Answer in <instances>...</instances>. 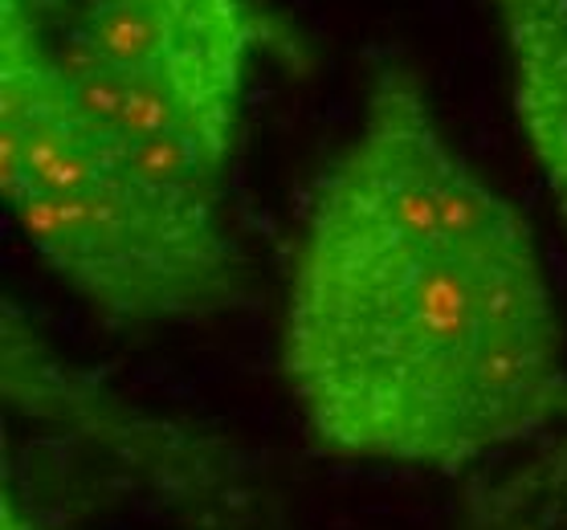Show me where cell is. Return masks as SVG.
<instances>
[{
    "label": "cell",
    "instance_id": "obj_1",
    "mask_svg": "<svg viewBox=\"0 0 567 530\" xmlns=\"http://www.w3.org/2000/svg\"><path fill=\"white\" fill-rule=\"evenodd\" d=\"M278 372L339 461L465 474L567 433V339L530 220L404 65L375 70L310 188Z\"/></svg>",
    "mask_w": 567,
    "mask_h": 530
},
{
    "label": "cell",
    "instance_id": "obj_2",
    "mask_svg": "<svg viewBox=\"0 0 567 530\" xmlns=\"http://www.w3.org/2000/svg\"><path fill=\"white\" fill-rule=\"evenodd\" d=\"M0 193L25 246L115 331L246 302L249 261L225 208L176 193L111 139L13 4H0Z\"/></svg>",
    "mask_w": 567,
    "mask_h": 530
},
{
    "label": "cell",
    "instance_id": "obj_3",
    "mask_svg": "<svg viewBox=\"0 0 567 530\" xmlns=\"http://www.w3.org/2000/svg\"><path fill=\"white\" fill-rule=\"evenodd\" d=\"M45 50L82 111L176 193L225 208L254 65L298 62L258 0H41Z\"/></svg>",
    "mask_w": 567,
    "mask_h": 530
},
{
    "label": "cell",
    "instance_id": "obj_4",
    "mask_svg": "<svg viewBox=\"0 0 567 530\" xmlns=\"http://www.w3.org/2000/svg\"><path fill=\"white\" fill-rule=\"evenodd\" d=\"M0 396L17 425L111 466L181 530H286L237 440L123 396L106 375L65 360L17 302L0 311Z\"/></svg>",
    "mask_w": 567,
    "mask_h": 530
},
{
    "label": "cell",
    "instance_id": "obj_5",
    "mask_svg": "<svg viewBox=\"0 0 567 530\" xmlns=\"http://www.w3.org/2000/svg\"><path fill=\"white\" fill-rule=\"evenodd\" d=\"M506 45L511 106L567 225V0H486Z\"/></svg>",
    "mask_w": 567,
    "mask_h": 530
},
{
    "label": "cell",
    "instance_id": "obj_6",
    "mask_svg": "<svg viewBox=\"0 0 567 530\" xmlns=\"http://www.w3.org/2000/svg\"><path fill=\"white\" fill-rule=\"evenodd\" d=\"M567 506V433L515 469L511 478L482 486L470 502L465 530H555Z\"/></svg>",
    "mask_w": 567,
    "mask_h": 530
},
{
    "label": "cell",
    "instance_id": "obj_7",
    "mask_svg": "<svg viewBox=\"0 0 567 530\" xmlns=\"http://www.w3.org/2000/svg\"><path fill=\"white\" fill-rule=\"evenodd\" d=\"M0 530H65L62 522H53L50 510L33 506L21 490L4 486V502H0Z\"/></svg>",
    "mask_w": 567,
    "mask_h": 530
},
{
    "label": "cell",
    "instance_id": "obj_8",
    "mask_svg": "<svg viewBox=\"0 0 567 530\" xmlns=\"http://www.w3.org/2000/svg\"><path fill=\"white\" fill-rule=\"evenodd\" d=\"M0 4H13V9H21V13H33L41 0H0Z\"/></svg>",
    "mask_w": 567,
    "mask_h": 530
},
{
    "label": "cell",
    "instance_id": "obj_9",
    "mask_svg": "<svg viewBox=\"0 0 567 530\" xmlns=\"http://www.w3.org/2000/svg\"><path fill=\"white\" fill-rule=\"evenodd\" d=\"M555 530H567V506H564V518H559V527Z\"/></svg>",
    "mask_w": 567,
    "mask_h": 530
}]
</instances>
